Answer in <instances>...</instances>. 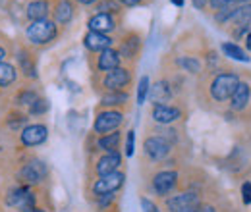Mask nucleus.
<instances>
[{
    "instance_id": "obj_27",
    "label": "nucleus",
    "mask_w": 251,
    "mask_h": 212,
    "mask_svg": "<svg viewBox=\"0 0 251 212\" xmlns=\"http://www.w3.org/2000/svg\"><path fill=\"white\" fill-rule=\"evenodd\" d=\"M25 125H27V118L22 112H14L10 114V118H6V127L10 131H22Z\"/></svg>"
},
{
    "instance_id": "obj_42",
    "label": "nucleus",
    "mask_w": 251,
    "mask_h": 212,
    "mask_svg": "<svg viewBox=\"0 0 251 212\" xmlns=\"http://www.w3.org/2000/svg\"><path fill=\"white\" fill-rule=\"evenodd\" d=\"M75 2H79V4H83V6H91V4L99 2V0H75Z\"/></svg>"
},
{
    "instance_id": "obj_1",
    "label": "nucleus",
    "mask_w": 251,
    "mask_h": 212,
    "mask_svg": "<svg viewBox=\"0 0 251 212\" xmlns=\"http://www.w3.org/2000/svg\"><path fill=\"white\" fill-rule=\"evenodd\" d=\"M58 35V25L50 20H41V22H31L29 27L25 29V37L31 45H49L54 41Z\"/></svg>"
},
{
    "instance_id": "obj_10",
    "label": "nucleus",
    "mask_w": 251,
    "mask_h": 212,
    "mask_svg": "<svg viewBox=\"0 0 251 212\" xmlns=\"http://www.w3.org/2000/svg\"><path fill=\"white\" fill-rule=\"evenodd\" d=\"M176 185H178V172L174 170H162L153 178V191L160 197L170 195L176 189Z\"/></svg>"
},
{
    "instance_id": "obj_11",
    "label": "nucleus",
    "mask_w": 251,
    "mask_h": 212,
    "mask_svg": "<svg viewBox=\"0 0 251 212\" xmlns=\"http://www.w3.org/2000/svg\"><path fill=\"white\" fill-rule=\"evenodd\" d=\"M120 164H122V154H120V152L118 151L104 152V154L97 160V164H95V172L99 174V178H100V176H108V174L118 172Z\"/></svg>"
},
{
    "instance_id": "obj_15",
    "label": "nucleus",
    "mask_w": 251,
    "mask_h": 212,
    "mask_svg": "<svg viewBox=\"0 0 251 212\" xmlns=\"http://www.w3.org/2000/svg\"><path fill=\"white\" fill-rule=\"evenodd\" d=\"M97 68H99V71H112V70L120 68V52L114 48L102 50L97 58Z\"/></svg>"
},
{
    "instance_id": "obj_8",
    "label": "nucleus",
    "mask_w": 251,
    "mask_h": 212,
    "mask_svg": "<svg viewBox=\"0 0 251 212\" xmlns=\"http://www.w3.org/2000/svg\"><path fill=\"white\" fill-rule=\"evenodd\" d=\"M199 205H201V201H199L197 193H191V191L172 195V197L166 199V209L170 212H189Z\"/></svg>"
},
{
    "instance_id": "obj_25",
    "label": "nucleus",
    "mask_w": 251,
    "mask_h": 212,
    "mask_svg": "<svg viewBox=\"0 0 251 212\" xmlns=\"http://www.w3.org/2000/svg\"><path fill=\"white\" fill-rule=\"evenodd\" d=\"M222 50H224L226 56H230V58H234V60H238V62L250 60V56L244 52V48H240V47L234 45V43H224V45H222Z\"/></svg>"
},
{
    "instance_id": "obj_30",
    "label": "nucleus",
    "mask_w": 251,
    "mask_h": 212,
    "mask_svg": "<svg viewBox=\"0 0 251 212\" xmlns=\"http://www.w3.org/2000/svg\"><path fill=\"white\" fill-rule=\"evenodd\" d=\"M149 91H151L149 77L143 75V77L139 79V85H137V104H145V98L149 96Z\"/></svg>"
},
{
    "instance_id": "obj_47",
    "label": "nucleus",
    "mask_w": 251,
    "mask_h": 212,
    "mask_svg": "<svg viewBox=\"0 0 251 212\" xmlns=\"http://www.w3.org/2000/svg\"><path fill=\"white\" fill-rule=\"evenodd\" d=\"M236 2H244V4H246V2H250V0H236Z\"/></svg>"
},
{
    "instance_id": "obj_44",
    "label": "nucleus",
    "mask_w": 251,
    "mask_h": 212,
    "mask_svg": "<svg viewBox=\"0 0 251 212\" xmlns=\"http://www.w3.org/2000/svg\"><path fill=\"white\" fill-rule=\"evenodd\" d=\"M172 4H176V6H184V0H172Z\"/></svg>"
},
{
    "instance_id": "obj_3",
    "label": "nucleus",
    "mask_w": 251,
    "mask_h": 212,
    "mask_svg": "<svg viewBox=\"0 0 251 212\" xmlns=\"http://www.w3.org/2000/svg\"><path fill=\"white\" fill-rule=\"evenodd\" d=\"M238 85H240L238 75H234V73H220L211 83V94H213L215 100H228L236 93Z\"/></svg>"
},
{
    "instance_id": "obj_46",
    "label": "nucleus",
    "mask_w": 251,
    "mask_h": 212,
    "mask_svg": "<svg viewBox=\"0 0 251 212\" xmlns=\"http://www.w3.org/2000/svg\"><path fill=\"white\" fill-rule=\"evenodd\" d=\"M33 212H49V211H47V209H35Z\"/></svg>"
},
{
    "instance_id": "obj_41",
    "label": "nucleus",
    "mask_w": 251,
    "mask_h": 212,
    "mask_svg": "<svg viewBox=\"0 0 251 212\" xmlns=\"http://www.w3.org/2000/svg\"><path fill=\"white\" fill-rule=\"evenodd\" d=\"M120 4H124V6H137V4H141V0H118Z\"/></svg>"
},
{
    "instance_id": "obj_29",
    "label": "nucleus",
    "mask_w": 251,
    "mask_h": 212,
    "mask_svg": "<svg viewBox=\"0 0 251 212\" xmlns=\"http://www.w3.org/2000/svg\"><path fill=\"white\" fill-rule=\"evenodd\" d=\"M37 98H39V94L33 91V89H24V91L18 93L16 104H18V106H31Z\"/></svg>"
},
{
    "instance_id": "obj_22",
    "label": "nucleus",
    "mask_w": 251,
    "mask_h": 212,
    "mask_svg": "<svg viewBox=\"0 0 251 212\" xmlns=\"http://www.w3.org/2000/svg\"><path fill=\"white\" fill-rule=\"evenodd\" d=\"M248 100H250V85L248 83H240L236 93L232 94V108L234 110H244Z\"/></svg>"
},
{
    "instance_id": "obj_13",
    "label": "nucleus",
    "mask_w": 251,
    "mask_h": 212,
    "mask_svg": "<svg viewBox=\"0 0 251 212\" xmlns=\"http://www.w3.org/2000/svg\"><path fill=\"white\" fill-rule=\"evenodd\" d=\"M83 45H85V48L91 50V52H102V50L110 48L112 39H110L108 35H104V33L89 31V33L83 37Z\"/></svg>"
},
{
    "instance_id": "obj_6",
    "label": "nucleus",
    "mask_w": 251,
    "mask_h": 212,
    "mask_svg": "<svg viewBox=\"0 0 251 212\" xmlns=\"http://www.w3.org/2000/svg\"><path fill=\"white\" fill-rule=\"evenodd\" d=\"M49 137V127L45 123H29L20 131V143L24 147H37L43 145Z\"/></svg>"
},
{
    "instance_id": "obj_43",
    "label": "nucleus",
    "mask_w": 251,
    "mask_h": 212,
    "mask_svg": "<svg viewBox=\"0 0 251 212\" xmlns=\"http://www.w3.org/2000/svg\"><path fill=\"white\" fill-rule=\"evenodd\" d=\"M4 58H6V48H4V47H0V64L4 62Z\"/></svg>"
},
{
    "instance_id": "obj_31",
    "label": "nucleus",
    "mask_w": 251,
    "mask_h": 212,
    "mask_svg": "<svg viewBox=\"0 0 251 212\" xmlns=\"http://www.w3.org/2000/svg\"><path fill=\"white\" fill-rule=\"evenodd\" d=\"M178 66H182L189 73H197V71L201 70L199 60H197V58H191V56H182V58H178Z\"/></svg>"
},
{
    "instance_id": "obj_18",
    "label": "nucleus",
    "mask_w": 251,
    "mask_h": 212,
    "mask_svg": "<svg viewBox=\"0 0 251 212\" xmlns=\"http://www.w3.org/2000/svg\"><path fill=\"white\" fill-rule=\"evenodd\" d=\"M52 14H54V24L66 25V24H70L72 18H74V4H72L70 0H58Z\"/></svg>"
},
{
    "instance_id": "obj_9",
    "label": "nucleus",
    "mask_w": 251,
    "mask_h": 212,
    "mask_svg": "<svg viewBox=\"0 0 251 212\" xmlns=\"http://www.w3.org/2000/svg\"><path fill=\"white\" fill-rule=\"evenodd\" d=\"M129 81H131L129 70H126V68H116V70H112V71H106V75H104V79H102V87L108 93H118V91H122L124 87H127Z\"/></svg>"
},
{
    "instance_id": "obj_36",
    "label": "nucleus",
    "mask_w": 251,
    "mask_h": 212,
    "mask_svg": "<svg viewBox=\"0 0 251 212\" xmlns=\"http://www.w3.org/2000/svg\"><path fill=\"white\" fill-rule=\"evenodd\" d=\"M141 209H143V212H160L158 211V207L151 201V199H141Z\"/></svg>"
},
{
    "instance_id": "obj_35",
    "label": "nucleus",
    "mask_w": 251,
    "mask_h": 212,
    "mask_svg": "<svg viewBox=\"0 0 251 212\" xmlns=\"http://www.w3.org/2000/svg\"><path fill=\"white\" fill-rule=\"evenodd\" d=\"M234 10H236V8H228V6H226V8H222V12H219V14H217V22H219V24H224V22L232 20Z\"/></svg>"
},
{
    "instance_id": "obj_37",
    "label": "nucleus",
    "mask_w": 251,
    "mask_h": 212,
    "mask_svg": "<svg viewBox=\"0 0 251 212\" xmlns=\"http://www.w3.org/2000/svg\"><path fill=\"white\" fill-rule=\"evenodd\" d=\"M242 199H244L246 205H251V183L250 182L242 185Z\"/></svg>"
},
{
    "instance_id": "obj_14",
    "label": "nucleus",
    "mask_w": 251,
    "mask_h": 212,
    "mask_svg": "<svg viewBox=\"0 0 251 212\" xmlns=\"http://www.w3.org/2000/svg\"><path fill=\"white\" fill-rule=\"evenodd\" d=\"M87 27L89 31H95V33H110L116 27V22L110 14H95L93 18H89L87 22Z\"/></svg>"
},
{
    "instance_id": "obj_26",
    "label": "nucleus",
    "mask_w": 251,
    "mask_h": 212,
    "mask_svg": "<svg viewBox=\"0 0 251 212\" xmlns=\"http://www.w3.org/2000/svg\"><path fill=\"white\" fill-rule=\"evenodd\" d=\"M20 212H33L37 209V199H35V195H33L31 189H27L25 193H24V197L20 199V203H18V207H16Z\"/></svg>"
},
{
    "instance_id": "obj_45",
    "label": "nucleus",
    "mask_w": 251,
    "mask_h": 212,
    "mask_svg": "<svg viewBox=\"0 0 251 212\" xmlns=\"http://www.w3.org/2000/svg\"><path fill=\"white\" fill-rule=\"evenodd\" d=\"M246 41H248V48L251 50V35H248V39H246Z\"/></svg>"
},
{
    "instance_id": "obj_7",
    "label": "nucleus",
    "mask_w": 251,
    "mask_h": 212,
    "mask_svg": "<svg viewBox=\"0 0 251 212\" xmlns=\"http://www.w3.org/2000/svg\"><path fill=\"white\" fill-rule=\"evenodd\" d=\"M124 180H126V176L122 172H114V174H108V176H100V178L93 183V195L102 197V195L116 193V191L124 185Z\"/></svg>"
},
{
    "instance_id": "obj_21",
    "label": "nucleus",
    "mask_w": 251,
    "mask_h": 212,
    "mask_svg": "<svg viewBox=\"0 0 251 212\" xmlns=\"http://www.w3.org/2000/svg\"><path fill=\"white\" fill-rule=\"evenodd\" d=\"M120 145V131H112L108 135H100L97 141V147L104 152H116Z\"/></svg>"
},
{
    "instance_id": "obj_32",
    "label": "nucleus",
    "mask_w": 251,
    "mask_h": 212,
    "mask_svg": "<svg viewBox=\"0 0 251 212\" xmlns=\"http://www.w3.org/2000/svg\"><path fill=\"white\" fill-rule=\"evenodd\" d=\"M47 112H49V100H47V98H41V96H39L31 106H29V114H31V116H43V114H47Z\"/></svg>"
},
{
    "instance_id": "obj_24",
    "label": "nucleus",
    "mask_w": 251,
    "mask_h": 212,
    "mask_svg": "<svg viewBox=\"0 0 251 212\" xmlns=\"http://www.w3.org/2000/svg\"><path fill=\"white\" fill-rule=\"evenodd\" d=\"M127 93H106V94H102V98H100V104H104V106H122L127 102Z\"/></svg>"
},
{
    "instance_id": "obj_12",
    "label": "nucleus",
    "mask_w": 251,
    "mask_h": 212,
    "mask_svg": "<svg viewBox=\"0 0 251 212\" xmlns=\"http://www.w3.org/2000/svg\"><path fill=\"white\" fill-rule=\"evenodd\" d=\"M151 116L160 125H170V123L182 118V110L176 106H170V104H155Z\"/></svg>"
},
{
    "instance_id": "obj_19",
    "label": "nucleus",
    "mask_w": 251,
    "mask_h": 212,
    "mask_svg": "<svg viewBox=\"0 0 251 212\" xmlns=\"http://www.w3.org/2000/svg\"><path fill=\"white\" fill-rule=\"evenodd\" d=\"M139 45H141V41H139V37L137 35H127L124 41H122V45H120V58H126V60H133L135 56H137V52H139Z\"/></svg>"
},
{
    "instance_id": "obj_2",
    "label": "nucleus",
    "mask_w": 251,
    "mask_h": 212,
    "mask_svg": "<svg viewBox=\"0 0 251 212\" xmlns=\"http://www.w3.org/2000/svg\"><path fill=\"white\" fill-rule=\"evenodd\" d=\"M47 174H49L47 164H45L43 160H39V158H31V160H27V162L20 168L18 180H20L22 185L31 187V185H39V183L47 178Z\"/></svg>"
},
{
    "instance_id": "obj_23",
    "label": "nucleus",
    "mask_w": 251,
    "mask_h": 212,
    "mask_svg": "<svg viewBox=\"0 0 251 212\" xmlns=\"http://www.w3.org/2000/svg\"><path fill=\"white\" fill-rule=\"evenodd\" d=\"M16 79H18L16 68H14L12 64H8V62H2V64H0V87H2V89H4V87H10Z\"/></svg>"
},
{
    "instance_id": "obj_17",
    "label": "nucleus",
    "mask_w": 251,
    "mask_h": 212,
    "mask_svg": "<svg viewBox=\"0 0 251 212\" xmlns=\"http://www.w3.org/2000/svg\"><path fill=\"white\" fill-rule=\"evenodd\" d=\"M18 66H20L22 73L27 79H37V64H35V58H33L31 52H27L25 48H22L18 52Z\"/></svg>"
},
{
    "instance_id": "obj_16",
    "label": "nucleus",
    "mask_w": 251,
    "mask_h": 212,
    "mask_svg": "<svg viewBox=\"0 0 251 212\" xmlns=\"http://www.w3.org/2000/svg\"><path fill=\"white\" fill-rule=\"evenodd\" d=\"M49 12H50V2L49 0H31L27 4V10H25L27 20H31V22L47 20Z\"/></svg>"
},
{
    "instance_id": "obj_40",
    "label": "nucleus",
    "mask_w": 251,
    "mask_h": 212,
    "mask_svg": "<svg viewBox=\"0 0 251 212\" xmlns=\"http://www.w3.org/2000/svg\"><path fill=\"white\" fill-rule=\"evenodd\" d=\"M209 2H211V0H193V6H195L197 10H203V8H205Z\"/></svg>"
},
{
    "instance_id": "obj_39",
    "label": "nucleus",
    "mask_w": 251,
    "mask_h": 212,
    "mask_svg": "<svg viewBox=\"0 0 251 212\" xmlns=\"http://www.w3.org/2000/svg\"><path fill=\"white\" fill-rule=\"evenodd\" d=\"M189 212H217L215 211V207H209V205H199V207H195L193 211Z\"/></svg>"
},
{
    "instance_id": "obj_34",
    "label": "nucleus",
    "mask_w": 251,
    "mask_h": 212,
    "mask_svg": "<svg viewBox=\"0 0 251 212\" xmlns=\"http://www.w3.org/2000/svg\"><path fill=\"white\" fill-rule=\"evenodd\" d=\"M133 151H135V131L129 129L126 135V156H133Z\"/></svg>"
},
{
    "instance_id": "obj_38",
    "label": "nucleus",
    "mask_w": 251,
    "mask_h": 212,
    "mask_svg": "<svg viewBox=\"0 0 251 212\" xmlns=\"http://www.w3.org/2000/svg\"><path fill=\"white\" fill-rule=\"evenodd\" d=\"M230 2H232V0H211V6H213L215 10H220V8H226Z\"/></svg>"
},
{
    "instance_id": "obj_4",
    "label": "nucleus",
    "mask_w": 251,
    "mask_h": 212,
    "mask_svg": "<svg viewBox=\"0 0 251 212\" xmlns=\"http://www.w3.org/2000/svg\"><path fill=\"white\" fill-rule=\"evenodd\" d=\"M124 121V114L118 112V110H104V112H99L97 118H95L93 129L100 135H108L112 131H116Z\"/></svg>"
},
{
    "instance_id": "obj_33",
    "label": "nucleus",
    "mask_w": 251,
    "mask_h": 212,
    "mask_svg": "<svg viewBox=\"0 0 251 212\" xmlns=\"http://www.w3.org/2000/svg\"><path fill=\"white\" fill-rule=\"evenodd\" d=\"M97 10H99V14H114V12H118L120 10V6H118V2H114V0H102V2H99L97 4Z\"/></svg>"
},
{
    "instance_id": "obj_5",
    "label": "nucleus",
    "mask_w": 251,
    "mask_h": 212,
    "mask_svg": "<svg viewBox=\"0 0 251 212\" xmlns=\"http://www.w3.org/2000/svg\"><path fill=\"white\" fill-rule=\"evenodd\" d=\"M172 151V143H168L164 137L160 135H153V137H147L145 143H143V152L147 154V158L155 160V162H160L164 160Z\"/></svg>"
},
{
    "instance_id": "obj_20",
    "label": "nucleus",
    "mask_w": 251,
    "mask_h": 212,
    "mask_svg": "<svg viewBox=\"0 0 251 212\" xmlns=\"http://www.w3.org/2000/svg\"><path fill=\"white\" fill-rule=\"evenodd\" d=\"M149 96H151V100H153L155 104H166V102L172 98V89H170V85H168L166 81H157V83L151 87Z\"/></svg>"
},
{
    "instance_id": "obj_28",
    "label": "nucleus",
    "mask_w": 251,
    "mask_h": 212,
    "mask_svg": "<svg viewBox=\"0 0 251 212\" xmlns=\"http://www.w3.org/2000/svg\"><path fill=\"white\" fill-rule=\"evenodd\" d=\"M232 20H234L236 24H240L242 27H244V25H248V24H250V20H251V4H244V6L236 8V10H234Z\"/></svg>"
}]
</instances>
